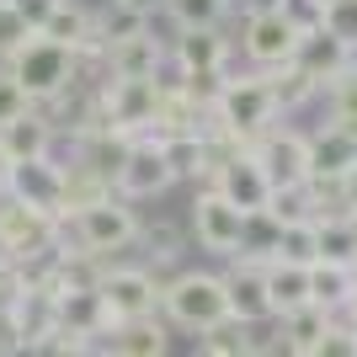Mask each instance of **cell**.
I'll return each instance as SVG.
<instances>
[{
  "mask_svg": "<svg viewBox=\"0 0 357 357\" xmlns=\"http://www.w3.org/2000/svg\"><path fill=\"white\" fill-rule=\"evenodd\" d=\"M54 304H59V331L64 336H75V342H107L112 336V314H107L102 294L96 288H64V294H54Z\"/></svg>",
  "mask_w": 357,
  "mask_h": 357,
  "instance_id": "obj_15",
  "label": "cell"
},
{
  "mask_svg": "<svg viewBox=\"0 0 357 357\" xmlns=\"http://www.w3.org/2000/svg\"><path fill=\"white\" fill-rule=\"evenodd\" d=\"M11 6L22 11V22H27V27L38 32V27L48 22V16H54V6H59V0H11Z\"/></svg>",
  "mask_w": 357,
  "mask_h": 357,
  "instance_id": "obj_40",
  "label": "cell"
},
{
  "mask_svg": "<svg viewBox=\"0 0 357 357\" xmlns=\"http://www.w3.org/2000/svg\"><path fill=\"white\" fill-rule=\"evenodd\" d=\"M139 245H144V261L139 267H149L155 278H160V267H171V261H181V229L176 224H144L139 229Z\"/></svg>",
  "mask_w": 357,
  "mask_h": 357,
  "instance_id": "obj_30",
  "label": "cell"
},
{
  "mask_svg": "<svg viewBox=\"0 0 357 357\" xmlns=\"http://www.w3.org/2000/svg\"><path fill=\"white\" fill-rule=\"evenodd\" d=\"M160 314H165V326L192 331V336H208L213 326H224V320H229L224 278H219V272H176V278H165V288H160Z\"/></svg>",
  "mask_w": 357,
  "mask_h": 357,
  "instance_id": "obj_2",
  "label": "cell"
},
{
  "mask_svg": "<svg viewBox=\"0 0 357 357\" xmlns=\"http://www.w3.org/2000/svg\"><path fill=\"white\" fill-rule=\"evenodd\" d=\"M304 357H357V331H347V326H336V320H331V331H326V336H320Z\"/></svg>",
  "mask_w": 357,
  "mask_h": 357,
  "instance_id": "obj_36",
  "label": "cell"
},
{
  "mask_svg": "<svg viewBox=\"0 0 357 357\" xmlns=\"http://www.w3.org/2000/svg\"><path fill=\"white\" fill-rule=\"evenodd\" d=\"M187 229H192V240L203 245V251L224 256V261H235L240 256V240H245V213L229 208L219 192H203L192 197V213H187Z\"/></svg>",
  "mask_w": 357,
  "mask_h": 357,
  "instance_id": "obj_6",
  "label": "cell"
},
{
  "mask_svg": "<svg viewBox=\"0 0 357 357\" xmlns=\"http://www.w3.org/2000/svg\"><path fill=\"white\" fill-rule=\"evenodd\" d=\"M192 357H229V352H213V347H197Z\"/></svg>",
  "mask_w": 357,
  "mask_h": 357,
  "instance_id": "obj_47",
  "label": "cell"
},
{
  "mask_svg": "<svg viewBox=\"0 0 357 357\" xmlns=\"http://www.w3.org/2000/svg\"><path fill=\"white\" fill-rule=\"evenodd\" d=\"M352 181H357V149H352Z\"/></svg>",
  "mask_w": 357,
  "mask_h": 357,
  "instance_id": "obj_48",
  "label": "cell"
},
{
  "mask_svg": "<svg viewBox=\"0 0 357 357\" xmlns=\"http://www.w3.org/2000/svg\"><path fill=\"white\" fill-rule=\"evenodd\" d=\"M6 197L11 203H22V208H38L48 213V219H70L64 213V171L54 160H27L11 171V187H6Z\"/></svg>",
  "mask_w": 357,
  "mask_h": 357,
  "instance_id": "obj_11",
  "label": "cell"
},
{
  "mask_svg": "<svg viewBox=\"0 0 357 357\" xmlns=\"http://www.w3.org/2000/svg\"><path fill=\"white\" fill-rule=\"evenodd\" d=\"M160 288L165 278H155L149 267H139V261H112V267L102 272V304L112 320H149V314H160Z\"/></svg>",
  "mask_w": 357,
  "mask_h": 357,
  "instance_id": "obj_5",
  "label": "cell"
},
{
  "mask_svg": "<svg viewBox=\"0 0 357 357\" xmlns=\"http://www.w3.org/2000/svg\"><path fill=\"white\" fill-rule=\"evenodd\" d=\"M160 149H165V165H171L176 181H197V192L208 187V144H203V134L160 139Z\"/></svg>",
  "mask_w": 357,
  "mask_h": 357,
  "instance_id": "obj_23",
  "label": "cell"
},
{
  "mask_svg": "<svg viewBox=\"0 0 357 357\" xmlns=\"http://www.w3.org/2000/svg\"><path fill=\"white\" fill-rule=\"evenodd\" d=\"M261 11H278V0H229V16H240V22H251Z\"/></svg>",
  "mask_w": 357,
  "mask_h": 357,
  "instance_id": "obj_41",
  "label": "cell"
},
{
  "mask_svg": "<svg viewBox=\"0 0 357 357\" xmlns=\"http://www.w3.org/2000/svg\"><path fill=\"white\" fill-rule=\"evenodd\" d=\"M208 192H219L229 208H240L245 219H251V213L267 208L272 181H267V171H261V160H256L251 149H245V155H235V160H224V165H219V176H213Z\"/></svg>",
  "mask_w": 357,
  "mask_h": 357,
  "instance_id": "obj_12",
  "label": "cell"
},
{
  "mask_svg": "<svg viewBox=\"0 0 357 357\" xmlns=\"http://www.w3.org/2000/svg\"><path fill=\"white\" fill-rule=\"evenodd\" d=\"M352 294H357V272L352 267H326V261H314V267H310V304H320L331 320L347 314Z\"/></svg>",
  "mask_w": 357,
  "mask_h": 357,
  "instance_id": "obj_22",
  "label": "cell"
},
{
  "mask_svg": "<svg viewBox=\"0 0 357 357\" xmlns=\"http://www.w3.org/2000/svg\"><path fill=\"white\" fill-rule=\"evenodd\" d=\"M11 320L16 331H22V342H43V336H54L59 331V304H54V294L48 288H22L11 304Z\"/></svg>",
  "mask_w": 357,
  "mask_h": 357,
  "instance_id": "obj_20",
  "label": "cell"
},
{
  "mask_svg": "<svg viewBox=\"0 0 357 357\" xmlns=\"http://www.w3.org/2000/svg\"><path fill=\"white\" fill-rule=\"evenodd\" d=\"M171 32H203V27H224L229 22V0H171L165 6Z\"/></svg>",
  "mask_w": 357,
  "mask_h": 357,
  "instance_id": "obj_27",
  "label": "cell"
},
{
  "mask_svg": "<svg viewBox=\"0 0 357 357\" xmlns=\"http://www.w3.org/2000/svg\"><path fill=\"white\" fill-rule=\"evenodd\" d=\"M352 139H342L336 128H314L310 134V176H352Z\"/></svg>",
  "mask_w": 357,
  "mask_h": 357,
  "instance_id": "obj_24",
  "label": "cell"
},
{
  "mask_svg": "<svg viewBox=\"0 0 357 357\" xmlns=\"http://www.w3.org/2000/svg\"><path fill=\"white\" fill-rule=\"evenodd\" d=\"M165 54L181 75H229L224 64L235 54V43L224 38V27H203V32H176Z\"/></svg>",
  "mask_w": 357,
  "mask_h": 357,
  "instance_id": "obj_16",
  "label": "cell"
},
{
  "mask_svg": "<svg viewBox=\"0 0 357 357\" xmlns=\"http://www.w3.org/2000/svg\"><path fill=\"white\" fill-rule=\"evenodd\" d=\"M0 272H11V245L0 240Z\"/></svg>",
  "mask_w": 357,
  "mask_h": 357,
  "instance_id": "obj_46",
  "label": "cell"
},
{
  "mask_svg": "<svg viewBox=\"0 0 357 357\" xmlns=\"http://www.w3.org/2000/svg\"><path fill=\"white\" fill-rule=\"evenodd\" d=\"M219 278H224V298H229V320H235V326H267V320H272L267 267H261V261L235 256V261H229Z\"/></svg>",
  "mask_w": 357,
  "mask_h": 357,
  "instance_id": "obj_10",
  "label": "cell"
},
{
  "mask_svg": "<svg viewBox=\"0 0 357 357\" xmlns=\"http://www.w3.org/2000/svg\"><path fill=\"white\" fill-rule=\"evenodd\" d=\"M278 11L294 22L298 32H310V27H320V16H326V6L320 0H278Z\"/></svg>",
  "mask_w": 357,
  "mask_h": 357,
  "instance_id": "obj_38",
  "label": "cell"
},
{
  "mask_svg": "<svg viewBox=\"0 0 357 357\" xmlns=\"http://www.w3.org/2000/svg\"><path fill=\"white\" fill-rule=\"evenodd\" d=\"M320 96H326V107H331V128L357 144V64L336 80V86H326Z\"/></svg>",
  "mask_w": 357,
  "mask_h": 357,
  "instance_id": "obj_29",
  "label": "cell"
},
{
  "mask_svg": "<svg viewBox=\"0 0 357 357\" xmlns=\"http://www.w3.org/2000/svg\"><path fill=\"white\" fill-rule=\"evenodd\" d=\"M16 294H22V283H16V272H0V314H11Z\"/></svg>",
  "mask_w": 357,
  "mask_h": 357,
  "instance_id": "obj_42",
  "label": "cell"
},
{
  "mask_svg": "<svg viewBox=\"0 0 357 357\" xmlns=\"http://www.w3.org/2000/svg\"><path fill=\"white\" fill-rule=\"evenodd\" d=\"M320 27L331 38H342L347 48H357V0H331L326 16H320Z\"/></svg>",
  "mask_w": 357,
  "mask_h": 357,
  "instance_id": "obj_35",
  "label": "cell"
},
{
  "mask_svg": "<svg viewBox=\"0 0 357 357\" xmlns=\"http://www.w3.org/2000/svg\"><path fill=\"white\" fill-rule=\"evenodd\" d=\"M165 187H176V176H171V165H165L160 139H139V144L128 149V160L118 165V176H112V192H118L123 203H144V197H160Z\"/></svg>",
  "mask_w": 357,
  "mask_h": 357,
  "instance_id": "obj_9",
  "label": "cell"
},
{
  "mask_svg": "<svg viewBox=\"0 0 357 357\" xmlns=\"http://www.w3.org/2000/svg\"><path fill=\"white\" fill-rule=\"evenodd\" d=\"M80 357H112V347H107V342H91V347H86Z\"/></svg>",
  "mask_w": 357,
  "mask_h": 357,
  "instance_id": "obj_45",
  "label": "cell"
},
{
  "mask_svg": "<svg viewBox=\"0 0 357 357\" xmlns=\"http://www.w3.org/2000/svg\"><path fill=\"white\" fill-rule=\"evenodd\" d=\"M320 6H331V0H320Z\"/></svg>",
  "mask_w": 357,
  "mask_h": 357,
  "instance_id": "obj_49",
  "label": "cell"
},
{
  "mask_svg": "<svg viewBox=\"0 0 357 357\" xmlns=\"http://www.w3.org/2000/svg\"><path fill=\"white\" fill-rule=\"evenodd\" d=\"M240 48H245V59L256 64V75L283 70V64H294L298 27L288 22L283 11H261V16H251V22L240 27Z\"/></svg>",
  "mask_w": 357,
  "mask_h": 357,
  "instance_id": "obj_8",
  "label": "cell"
},
{
  "mask_svg": "<svg viewBox=\"0 0 357 357\" xmlns=\"http://www.w3.org/2000/svg\"><path fill=\"white\" fill-rule=\"evenodd\" d=\"M314 235H320V261L326 267L357 272V219H326V224H314Z\"/></svg>",
  "mask_w": 357,
  "mask_h": 357,
  "instance_id": "obj_28",
  "label": "cell"
},
{
  "mask_svg": "<svg viewBox=\"0 0 357 357\" xmlns=\"http://www.w3.org/2000/svg\"><path fill=\"white\" fill-rule=\"evenodd\" d=\"M80 352H86V342H75L64 331H54V336H43V342L27 347V357H80Z\"/></svg>",
  "mask_w": 357,
  "mask_h": 357,
  "instance_id": "obj_39",
  "label": "cell"
},
{
  "mask_svg": "<svg viewBox=\"0 0 357 357\" xmlns=\"http://www.w3.org/2000/svg\"><path fill=\"white\" fill-rule=\"evenodd\" d=\"M336 326H347V331H357V294H352V304H347V314H336Z\"/></svg>",
  "mask_w": 357,
  "mask_h": 357,
  "instance_id": "obj_44",
  "label": "cell"
},
{
  "mask_svg": "<svg viewBox=\"0 0 357 357\" xmlns=\"http://www.w3.org/2000/svg\"><path fill=\"white\" fill-rule=\"evenodd\" d=\"M107 347H112V357H171V331H165L160 314L123 320V326H112Z\"/></svg>",
  "mask_w": 357,
  "mask_h": 357,
  "instance_id": "obj_19",
  "label": "cell"
},
{
  "mask_svg": "<svg viewBox=\"0 0 357 357\" xmlns=\"http://www.w3.org/2000/svg\"><path fill=\"white\" fill-rule=\"evenodd\" d=\"M139 229H144L139 208L112 192V197H102V203H91V208L70 213V219L59 224V240L70 245V251H86V256H96V261H112L118 251L139 245Z\"/></svg>",
  "mask_w": 357,
  "mask_h": 357,
  "instance_id": "obj_1",
  "label": "cell"
},
{
  "mask_svg": "<svg viewBox=\"0 0 357 357\" xmlns=\"http://www.w3.org/2000/svg\"><path fill=\"white\" fill-rule=\"evenodd\" d=\"M0 240L11 245V261H22L32 251L59 245V219H48L38 208H22V203H11V197L0 192Z\"/></svg>",
  "mask_w": 357,
  "mask_h": 357,
  "instance_id": "obj_14",
  "label": "cell"
},
{
  "mask_svg": "<svg viewBox=\"0 0 357 357\" xmlns=\"http://www.w3.org/2000/svg\"><path fill=\"white\" fill-rule=\"evenodd\" d=\"M149 27H155V16H144L139 6H128V0H112V6L96 16V38H102V48H118V43H128V38H144Z\"/></svg>",
  "mask_w": 357,
  "mask_h": 357,
  "instance_id": "obj_26",
  "label": "cell"
},
{
  "mask_svg": "<svg viewBox=\"0 0 357 357\" xmlns=\"http://www.w3.org/2000/svg\"><path fill=\"white\" fill-rule=\"evenodd\" d=\"M278 331H283V336H288V347H294V352L304 357V352H310V347H314V342H320V336L331 331V314L320 310V304H304V310L283 314V320H278Z\"/></svg>",
  "mask_w": 357,
  "mask_h": 357,
  "instance_id": "obj_31",
  "label": "cell"
},
{
  "mask_svg": "<svg viewBox=\"0 0 357 357\" xmlns=\"http://www.w3.org/2000/svg\"><path fill=\"white\" fill-rule=\"evenodd\" d=\"M0 70L27 91L32 107L54 102V96H64V91L75 86V54H70V48H59V43H48V38H38V32H32L27 48H22L11 64H0Z\"/></svg>",
  "mask_w": 357,
  "mask_h": 357,
  "instance_id": "obj_4",
  "label": "cell"
},
{
  "mask_svg": "<svg viewBox=\"0 0 357 357\" xmlns=\"http://www.w3.org/2000/svg\"><path fill=\"white\" fill-rule=\"evenodd\" d=\"M267 298H272V320L304 310L310 304V267L294 261H267Z\"/></svg>",
  "mask_w": 357,
  "mask_h": 357,
  "instance_id": "obj_21",
  "label": "cell"
},
{
  "mask_svg": "<svg viewBox=\"0 0 357 357\" xmlns=\"http://www.w3.org/2000/svg\"><path fill=\"white\" fill-rule=\"evenodd\" d=\"M208 123L219 128V134L240 139V144L251 149L256 139L272 128V123H283V118H278L272 91H267V80H261V75H229V80H224V91H219V102H213V112H208Z\"/></svg>",
  "mask_w": 357,
  "mask_h": 357,
  "instance_id": "obj_3",
  "label": "cell"
},
{
  "mask_svg": "<svg viewBox=\"0 0 357 357\" xmlns=\"http://www.w3.org/2000/svg\"><path fill=\"white\" fill-rule=\"evenodd\" d=\"M261 80H267V91H272L278 118H288V112H298V107H310L314 96H320V86H314L304 70H294V64H283V70H267Z\"/></svg>",
  "mask_w": 357,
  "mask_h": 357,
  "instance_id": "obj_25",
  "label": "cell"
},
{
  "mask_svg": "<svg viewBox=\"0 0 357 357\" xmlns=\"http://www.w3.org/2000/svg\"><path fill=\"white\" fill-rule=\"evenodd\" d=\"M11 171H16V165H11V155H6V149H0V192H6V187H11Z\"/></svg>",
  "mask_w": 357,
  "mask_h": 357,
  "instance_id": "obj_43",
  "label": "cell"
},
{
  "mask_svg": "<svg viewBox=\"0 0 357 357\" xmlns=\"http://www.w3.org/2000/svg\"><path fill=\"white\" fill-rule=\"evenodd\" d=\"M165 64V38H155V27L144 38H128V43L107 48V70L112 80H155Z\"/></svg>",
  "mask_w": 357,
  "mask_h": 357,
  "instance_id": "obj_17",
  "label": "cell"
},
{
  "mask_svg": "<svg viewBox=\"0 0 357 357\" xmlns=\"http://www.w3.org/2000/svg\"><path fill=\"white\" fill-rule=\"evenodd\" d=\"M27 38H32V27L22 22V11H16L11 0H0V64H11L27 48Z\"/></svg>",
  "mask_w": 357,
  "mask_h": 357,
  "instance_id": "obj_34",
  "label": "cell"
},
{
  "mask_svg": "<svg viewBox=\"0 0 357 357\" xmlns=\"http://www.w3.org/2000/svg\"><path fill=\"white\" fill-rule=\"evenodd\" d=\"M32 112V102H27V91L16 86L11 75L0 70V128H6V123H16V118H27Z\"/></svg>",
  "mask_w": 357,
  "mask_h": 357,
  "instance_id": "obj_37",
  "label": "cell"
},
{
  "mask_svg": "<svg viewBox=\"0 0 357 357\" xmlns=\"http://www.w3.org/2000/svg\"><path fill=\"white\" fill-rule=\"evenodd\" d=\"M357 64V48H347L342 38H331L326 27H310V32H298V48H294V70H304L314 80V86L326 91L336 86L347 70Z\"/></svg>",
  "mask_w": 357,
  "mask_h": 357,
  "instance_id": "obj_13",
  "label": "cell"
},
{
  "mask_svg": "<svg viewBox=\"0 0 357 357\" xmlns=\"http://www.w3.org/2000/svg\"><path fill=\"white\" fill-rule=\"evenodd\" d=\"M267 213L278 229H288V224H314V203H310V187H272L267 197Z\"/></svg>",
  "mask_w": 357,
  "mask_h": 357,
  "instance_id": "obj_32",
  "label": "cell"
},
{
  "mask_svg": "<svg viewBox=\"0 0 357 357\" xmlns=\"http://www.w3.org/2000/svg\"><path fill=\"white\" fill-rule=\"evenodd\" d=\"M251 155L261 160L272 187H304L310 181V134H298L288 123H272L267 134L251 144Z\"/></svg>",
  "mask_w": 357,
  "mask_h": 357,
  "instance_id": "obj_7",
  "label": "cell"
},
{
  "mask_svg": "<svg viewBox=\"0 0 357 357\" xmlns=\"http://www.w3.org/2000/svg\"><path fill=\"white\" fill-rule=\"evenodd\" d=\"M54 134H59V128H54V123H48L38 107H32L27 118H16V123H6V128H0V149L11 155V165L48 160V149H54Z\"/></svg>",
  "mask_w": 357,
  "mask_h": 357,
  "instance_id": "obj_18",
  "label": "cell"
},
{
  "mask_svg": "<svg viewBox=\"0 0 357 357\" xmlns=\"http://www.w3.org/2000/svg\"><path fill=\"white\" fill-rule=\"evenodd\" d=\"M278 261H294V267H314V261H320L314 224H288V229H278Z\"/></svg>",
  "mask_w": 357,
  "mask_h": 357,
  "instance_id": "obj_33",
  "label": "cell"
}]
</instances>
